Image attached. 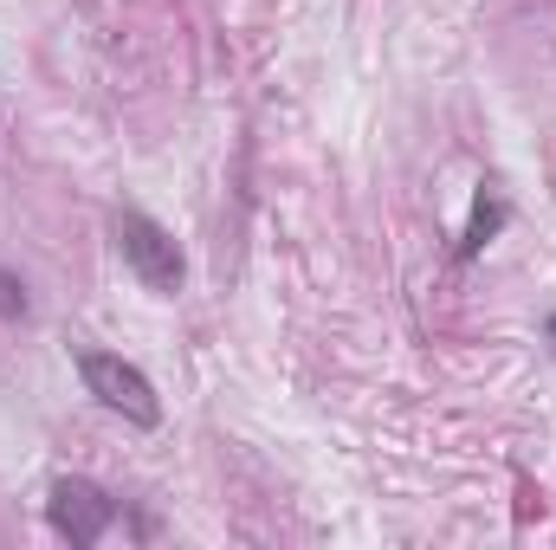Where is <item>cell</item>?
<instances>
[{
  "instance_id": "cell-1",
  "label": "cell",
  "mask_w": 556,
  "mask_h": 550,
  "mask_svg": "<svg viewBox=\"0 0 556 550\" xmlns=\"http://www.w3.org/2000/svg\"><path fill=\"white\" fill-rule=\"evenodd\" d=\"M111 240H117V253H124V266L149 285V291H162V298H175L181 285H188V260H181V247H175V234L162 227V221H149L142 208H117L111 214Z\"/></svg>"
},
{
  "instance_id": "cell-2",
  "label": "cell",
  "mask_w": 556,
  "mask_h": 550,
  "mask_svg": "<svg viewBox=\"0 0 556 550\" xmlns=\"http://www.w3.org/2000/svg\"><path fill=\"white\" fill-rule=\"evenodd\" d=\"M78 376H85V389H91L111 414H124V421H137V427H155V421H162V396H155V383L142 376L137 363H124V357H111V350H78Z\"/></svg>"
},
{
  "instance_id": "cell-3",
  "label": "cell",
  "mask_w": 556,
  "mask_h": 550,
  "mask_svg": "<svg viewBox=\"0 0 556 550\" xmlns=\"http://www.w3.org/2000/svg\"><path fill=\"white\" fill-rule=\"evenodd\" d=\"M46 518H52V532L72 550H91L111 525H117V499H111L104 486L78 479V473H59V479H52V499H46Z\"/></svg>"
},
{
  "instance_id": "cell-4",
  "label": "cell",
  "mask_w": 556,
  "mask_h": 550,
  "mask_svg": "<svg viewBox=\"0 0 556 550\" xmlns=\"http://www.w3.org/2000/svg\"><path fill=\"white\" fill-rule=\"evenodd\" d=\"M505 227V195L485 182L479 188V201H472V221H466V234H459V247H453V260H472V253H485V240Z\"/></svg>"
},
{
  "instance_id": "cell-5",
  "label": "cell",
  "mask_w": 556,
  "mask_h": 550,
  "mask_svg": "<svg viewBox=\"0 0 556 550\" xmlns=\"http://www.w3.org/2000/svg\"><path fill=\"white\" fill-rule=\"evenodd\" d=\"M33 304H26V285L13 273H0V317H26Z\"/></svg>"
},
{
  "instance_id": "cell-6",
  "label": "cell",
  "mask_w": 556,
  "mask_h": 550,
  "mask_svg": "<svg viewBox=\"0 0 556 550\" xmlns=\"http://www.w3.org/2000/svg\"><path fill=\"white\" fill-rule=\"evenodd\" d=\"M544 343H551V357H556V311L544 317Z\"/></svg>"
}]
</instances>
